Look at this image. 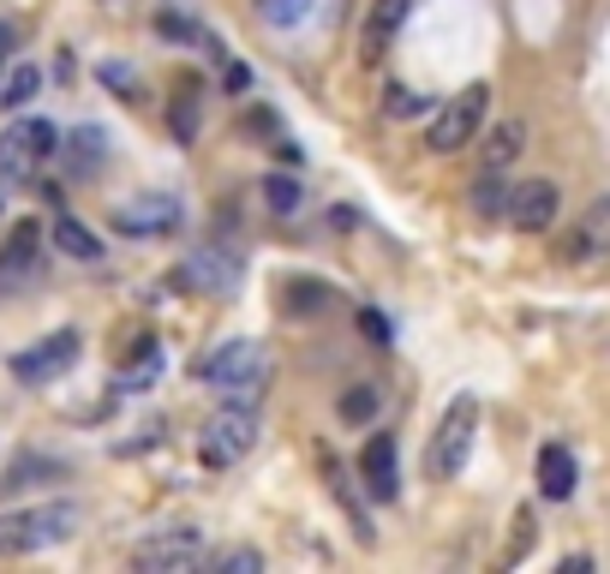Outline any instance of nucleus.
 I'll list each match as a JSON object with an SVG mask.
<instances>
[{
	"mask_svg": "<svg viewBox=\"0 0 610 574\" xmlns=\"http://www.w3.org/2000/svg\"><path fill=\"white\" fill-rule=\"evenodd\" d=\"M239 126H246L251 138H275V132H282V120H275L270 108H246V120H239Z\"/></svg>",
	"mask_w": 610,
	"mask_h": 574,
	"instance_id": "obj_33",
	"label": "nucleus"
},
{
	"mask_svg": "<svg viewBox=\"0 0 610 574\" xmlns=\"http://www.w3.org/2000/svg\"><path fill=\"white\" fill-rule=\"evenodd\" d=\"M300 198H305V186L294 180V174H270V180H263V203H270L275 215H294Z\"/></svg>",
	"mask_w": 610,
	"mask_h": 574,
	"instance_id": "obj_24",
	"label": "nucleus"
},
{
	"mask_svg": "<svg viewBox=\"0 0 610 574\" xmlns=\"http://www.w3.org/2000/svg\"><path fill=\"white\" fill-rule=\"evenodd\" d=\"M7 60H12V24H0V79H7Z\"/></svg>",
	"mask_w": 610,
	"mask_h": 574,
	"instance_id": "obj_36",
	"label": "nucleus"
},
{
	"mask_svg": "<svg viewBox=\"0 0 610 574\" xmlns=\"http://www.w3.org/2000/svg\"><path fill=\"white\" fill-rule=\"evenodd\" d=\"M203 557V532L198 527H162L150 539L132 544V569L144 574H186Z\"/></svg>",
	"mask_w": 610,
	"mask_h": 574,
	"instance_id": "obj_9",
	"label": "nucleus"
},
{
	"mask_svg": "<svg viewBox=\"0 0 610 574\" xmlns=\"http://www.w3.org/2000/svg\"><path fill=\"white\" fill-rule=\"evenodd\" d=\"M324 479H329V491H336V496H341V503H348V515H353V532H360V544H372V520H365L360 496H353V491H348V479H341V467H336V461H329V473H324Z\"/></svg>",
	"mask_w": 610,
	"mask_h": 574,
	"instance_id": "obj_28",
	"label": "nucleus"
},
{
	"mask_svg": "<svg viewBox=\"0 0 610 574\" xmlns=\"http://www.w3.org/2000/svg\"><path fill=\"white\" fill-rule=\"evenodd\" d=\"M575 479H580V467H575V455H568V443H544L539 449V496L544 503H568Z\"/></svg>",
	"mask_w": 610,
	"mask_h": 574,
	"instance_id": "obj_15",
	"label": "nucleus"
},
{
	"mask_svg": "<svg viewBox=\"0 0 610 574\" xmlns=\"http://www.w3.org/2000/svg\"><path fill=\"white\" fill-rule=\"evenodd\" d=\"M556 210H563V191H556L551 180L508 186V222H515L520 234H544V227L556 222Z\"/></svg>",
	"mask_w": 610,
	"mask_h": 574,
	"instance_id": "obj_11",
	"label": "nucleus"
},
{
	"mask_svg": "<svg viewBox=\"0 0 610 574\" xmlns=\"http://www.w3.org/2000/svg\"><path fill=\"white\" fill-rule=\"evenodd\" d=\"M341 425H372L377 419V383H353L348 395H341Z\"/></svg>",
	"mask_w": 610,
	"mask_h": 574,
	"instance_id": "obj_23",
	"label": "nucleus"
},
{
	"mask_svg": "<svg viewBox=\"0 0 610 574\" xmlns=\"http://www.w3.org/2000/svg\"><path fill=\"white\" fill-rule=\"evenodd\" d=\"M239 251L234 246H222V239H203V246L186 251V263H180V282L192 288V293H210V300H227V293L239 288Z\"/></svg>",
	"mask_w": 610,
	"mask_h": 574,
	"instance_id": "obj_7",
	"label": "nucleus"
},
{
	"mask_svg": "<svg viewBox=\"0 0 610 574\" xmlns=\"http://www.w3.org/2000/svg\"><path fill=\"white\" fill-rule=\"evenodd\" d=\"M360 479L377 503H396L401 496V467H396V437H389V431H377V437L360 449Z\"/></svg>",
	"mask_w": 610,
	"mask_h": 574,
	"instance_id": "obj_13",
	"label": "nucleus"
},
{
	"mask_svg": "<svg viewBox=\"0 0 610 574\" xmlns=\"http://www.w3.org/2000/svg\"><path fill=\"white\" fill-rule=\"evenodd\" d=\"M36 258H43V222H12L7 246H0V288L31 282Z\"/></svg>",
	"mask_w": 610,
	"mask_h": 574,
	"instance_id": "obj_14",
	"label": "nucleus"
},
{
	"mask_svg": "<svg viewBox=\"0 0 610 574\" xmlns=\"http://www.w3.org/2000/svg\"><path fill=\"white\" fill-rule=\"evenodd\" d=\"M407 12H413V0H372V12H365V60H377L389 43L401 36V24H407Z\"/></svg>",
	"mask_w": 610,
	"mask_h": 574,
	"instance_id": "obj_16",
	"label": "nucleus"
},
{
	"mask_svg": "<svg viewBox=\"0 0 610 574\" xmlns=\"http://www.w3.org/2000/svg\"><path fill=\"white\" fill-rule=\"evenodd\" d=\"M198 383L215 389L222 401L258 407V395L270 389V353H263L258 341H222L215 353L198 360Z\"/></svg>",
	"mask_w": 610,
	"mask_h": 574,
	"instance_id": "obj_1",
	"label": "nucleus"
},
{
	"mask_svg": "<svg viewBox=\"0 0 610 574\" xmlns=\"http://www.w3.org/2000/svg\"><path fill=\"white\" fill-rule=\"evenodd\" d=\"M36 91H43V67H12L0 79V108H24Z\"/></svg>",
	"mask_w": 610,
	"mask_h": 574,
	"instance_id": "obj_22",
	"label": "nucleus"
},
{
	"mask_svg": "<svg viewBox=\"0 0 610 574\" xmlns=\"http://www.w3.org/2000/svg\"><path fill=\"white\" fill-rule=\"evenodd\" d=\"M72 156V168L79 174H91V168H102V162H108V132H102V126H79V132H72V144H60Z\"/></svg>",
	"mask_w": 610,
	"mask_h": 574,
	"instance_id": "obj_20",
	"label": "nucleus"
},
{
	"mask_svg": "<svg viewBox=\"0 0 610 574\" xmlns=\"http://www.w3.org/2000/svg\"><path fill=\"white\" fill-rule=\"evenodd\" d=\"M258 449V407H239V401H222V413L198 431V455L210 473H227L234 461Z\"/></svg>",
	"mask_w": 610,
	"mask_h": 574,
	"instance_id": "obj_4",
	"label": "nucleus"
},
{
	"mask_svg": "<svg viewBox=\"0 0 610 574\" xmlns=\"http://www.w3.org/2000/svg\"><path fill=\"white\" fill-rule=\"evenodd\" d=\"M96 79L108 84V91H120L126 102H138V96H144V84H138V72H132V67H120V60H102V67H96Z\"/></svg>",
	"mask_w": 610,
	"mask_h": 574,
	"instance_id": "obj_30",
	"label": "nucleus"
},
{
	"mask_svg": "<svg viewBox=\"0 0 610 574\" xmlns=\"http://www.w3.org/2000/svg\"><path fill=\"white\" fill-rule=\"evenodd\" d=\"M162 377V348H156V336H138L132 348H126V365H120V395H138V389H150V383Z\"/></svg>",
	"mask_w": 610,
	"mask_h": 574,
	"instance_id": "obj_17",
	"label": "nucleus"
},
{
	"mask_svg": "<svg viewBox=\"0 0 610 574\" xmlns=\"http://www.w3.org/2000/svg\"><path fill=\"white\" fill-rule=\"evenodd\" d=\"M180 222H186V203L174 191H138L132 203L114 210V234H126V239H162Z\"/></svg>",
	"mask_w": 610,
	"mask_h": 574,
	"instance_id": "obj_8",
	"label": "nucleus"
},
{
	"mask_svg": "<svg viewBox=\"0 0 610 574\" xmlns=\"http://www.w3.org/2000/svg\"><path fill=\"white\" fill-rule=\"evenodd\" d=\"M60 150V132L48 120H12L0 132V186H24Z\"/></svg>",
	"mask_w": 610,
	"mask_h": 574,
	"instance_id": "obj_5",
	"label": "nucleus"
},
{
	"mask_svg": "<svg viewBox=\"0 0 610 574\" xmlns=\"http://www.w3.org/2000/svg\"><path fill=\"white\" fill-rule=\"evenodd\" d=\"M222 84H227V91H246V84H251V72L239 67V60H227V67H222Z\"/></svg>",
	"mask_w": 610,
	"mask_h": 574,
	"instance_id": "obj_35",
	"label": "nucleus"
},
{
	"mask_svg": "<svg viewBox=\"0 0 610 574\" xmlns=\"http://www.w3.org/2000/svg\"><path fill=\"white\" fill-rule=\"evenodd\" d=\"M520 150H527V126H520V120H503V126H491V132H485L479 156H485V168H508Z\"/></svg>",
	"mask_w": 610,
	"mask_h": 574,
	"instance_id": "obj_18",
	"label": "nucleus"
},
{
	"mask_svg": "<svg viewBox=\"0 0 610 574\" xmlns=\"http://www.w3.org/2000/svg\"><path fill=\"white\" fill-rule=\"evenodd\" d=\"M360 336L372 341V348H389V341H396L389 336V317L377 312V305H360Z\"/></svg>",
	"mask_w": 610,
	"mask_h": 574,
	"instance_id": "obj_31",
	"label": "nucleus"
},
{
	"mask_svg": "<svg viewBox=\"0 0 610 574\" xmlns=\"http://www.w3.org/2000/svg\"><path fill=\"white\" fill-rule=\"evenodd\" d=\"M84 508L79 503H36V508H12L0 515V557H43L55 544L79 539Z\"/></svg>",
	"mask_w": 610,
	"mask_h": 574,
	"instance_id": "obj_2",
	"label": "nucleus"
},
{
	"mask_svg": "<svg viewBox=\"0 0 610 574\" xmlns=\"http://www.w3.org/2000/svg\"><path fill=\"white\" fill-rule=\"evenodd\" d=\"M485 108H491V91H485V84H467L461 96H449L437 114H431L425 144L437 150V156H455V150H467V144L479 138V126H485Z\"/></svg>",
	"mask_w": 610,
	"mask_h": 574,
	"instance_id": "obj_6",
	"label": "nucleus"
},
{
	"mask_svg": "<svg viewBox=\"0 0 610 574\" xmlns=\"http://www.w3.org/2000/svg\"><path fill=\"white\" fill-rule=\"evenodd\" d=\"M72 365H79V329H55L48 341H36V348H24L19 360H12V377L19 383H55V377H67Z\"/></svg>",
	"mask_w": 610,
	"mask_h": 574,
	"instance_id": "obj_10",
	"label": "nucleus"
},
{
	"mask_svg": "<svg viewBox=\"0 0 610 574\" xmlns=\"http://www.w3.org/2000/svg\"><path fill=\"white\" fill-rule=\"evenodd\" d=\"M55 246L67 251V258H79V263H96L102 258V239L79 222V215H67V210L55 215Z\"/></svg>",
	"mask_w": 610,
	"mask_h": 574,
	"instance_id": "obj_19",
	"label": "nucleus"
},
{
	"mask_svg": "<svg viewBox=\"0 0 610 574\" xmlns=\"http://www.w3.org/2000/svg\"><path fill=\"white\" fill-rule=\"evenodd\" d=\"M527 551H532V508H520V515H515V539H508V563L527 557Z\"/></svg>",
	"mask_w": 610,
	"mask_h": 574,
	"instance_id": "obj_32",
	"label": "nucleus"
},
{
	"mask_svg": "<svg viewBox=\"0 0 610 574\" xmlns=\"http://www.w3.org/2000/svg\"><path fill=\"white\" fill-rule=\"evenodd\" d=\"M605 251H610V191L580 215L575 227H568V239L556 246V258H563V263H599Z\"/></svg>",
	"mask_w": 610,
	"mask_h": 574,
	"instance_id": "obj_12",
	"label": "nucleus"
},
{
	"mask_svg": "<svg viewBox=\"0 0 610 574\" xmlns=\"http://www.w3.org/2000/svg\"><path fill=\"white\" fill-rule=\"evenodd\" d=\"M198 84H186L180 91V102H174V114H168V126H174V138H180V144H192L198 138Z\"/></svg>",
	"mask_w": 610,
	"mask_h": 574,
	"instance_id": "obj_29",
	"label": "nucleus"
},
{
	"mask_svg": "<svg viewBox=\"0 0 610 574\" xmlns=\"http://www.w3.org/2000/svg\"><path fill=\"white\" fill-rule=\"evenodd\" d=\"M258 19L275 24V31H294V24L312 19V0H258Z\"/></svg>",
	"mask_w": 610,
	"mask_h": 574,
	"instance_id": "obj_25",
	"label": "nucleus"
},
{
	"mask_svg": "<svg viewBox=\"0 0 610 574\" xmlns=\"http://www.w3.org/2000/svg\"><path fill=\"white\" fill-rule=\"evenodd\" d=\"M473 437H479V401H473V395H455V401L443 407L437 431H431L425 473L431 479H455L467 467V455H473Z\"/></svg>",
	"mask_w": 610,
	"mask_h": 574,
	"instance_id": "obj_3",
	"label": "nucleus"
},
{
	"mask_svg": "<svg viewBox=\"0 0 610 574\" xmlns=\"http://www.w3.org/2000/svg\"><path fill=\"white\" fill-rule=\"evenodd\" d=\"M473 215H508V180L503 168H485V180H473Z\"/></svg>",
	"mask_w": 610,
	"mask_h": 574,
	"instance_id": "obj_21",
	"label": "nucleus"
},
{
	"mask_svg": "<svg viewBox=\"0 0 610 574\" xmlns=\"http://www.w3.org/2000/svg\"><path fill=\"white\" fill-rule=\"evenodd\" d=\"M210 569H215V574H258V569H263V557L251 551V544H227V551H215V557H210Z\"/></svg>",
	"mask_w": 610,
	"mask_h": 574,
	"instance_id": "obj_27",
	"label": "nucleus"
},
{
	"mask_svg": "<svg viewBox=\"0 0 610 574\" xmlns=\"http://www.w3.org/2000/svg\"><path fill=\"white\" fill-rule=\"evenodd\" d=\"M317 305H329V288L312 282V276H300V282L282 288V312H317Z\"/></svg>",
	"mask_w": 610,
	"mask_h": 574,
	"instance_id": "obj_26",
	"label": "nucleus"
},
{
	"mask_svg": "<svg viewBox=\"0 0 610 574\" xmlns=\"http://www.w3.org/2000/svg\"><path fill=\"white\" fill-rule=\"evenodd\" d=\"M389 114H396V120L419 114V96H413V91H401V84H389Z\"/></svg>",
	"mask_w": 610,
	"mask_h": 574,
	"instance_id": "obj_34",
	"label": "nucleus"
}]
</instances>
